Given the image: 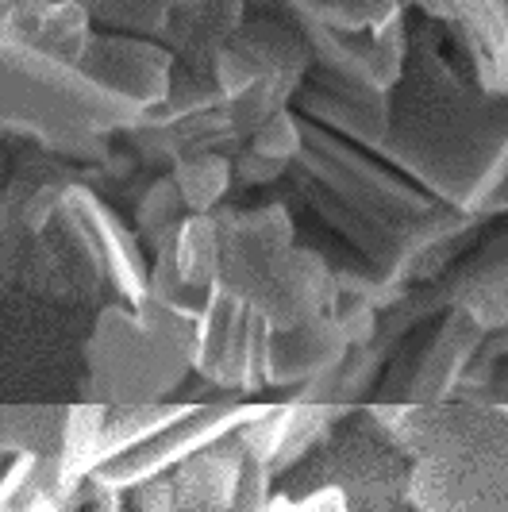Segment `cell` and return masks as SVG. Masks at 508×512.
Here are the masks:
<instances>
[{"label": "cell", "instance_id": "1", "mask_svg": "<svg viewBox=\"0 0 508 512\" xmlns=\"http://www.w3.org/2000/svg\"><path fill=\"white\" fill-rule=\"evenodd\" d=\"M216 251H220L216 224L201 212L174 228V262H178V274L185 285H193V289L216 285Z\"/></svg>", "mask_w": 508, "mask_h": 512}, {"label": "cell", "instance_id": "2", "mask_svg": "<svg viewBox=\"0 0 508 512\" xmlns=\"http://www.w3.org/2000/svg\"><path fill=\"white\" fill-rule=\"evenodd\" d=\"M174 185H178L181 201L193 212H208L212 201L228 189V162L216 158V154H193V158L178 162Z\"/></svg>", "mask_w": 508, "mask_h": 512}, {"label": "cell", "instance_id": "4", "mask_svg": "<svg viewBox=\"0 0 508 512\" xmlns=\"http://www.w3.org/2000/svg\"><path fill=\"white\" fill-rule=\"evenodd\" d=\"M178 205H181L178 185H174V181H154L151 193H147L143 205H139V231H154L158 243H162V235L174 231L170 216H174V208Z\"/></svg>", "mask_w": 508, "mask_h": 512}, {"label": "cell", "instance_id": "3", "mask_svg": "<svg viewBox=\"0 0 508 512\" xmlns=\"http://www.w3.org/2000/svg\"><path fill=\"white\" fill-rule=\"evenodd\" d=\"M297 147H301V135H297L293 116H285V112H274L262 128L254 131V154H262V158H270V162L293 158Z\"/></svg>", "mask_w": 508, "mask_h": 512}, {"label": "cell", "instance_id": "5", "mask_svg": "<svg viewBox=\"0 0 508 512\" xmlns=\"http://www.w3.org/2000/svg\"><path fill=\"white\" fill-rule=\"evenodd\" d=\"M297 505H316V509H324V505H347V497L343 493H312V497H305V501H297Z\"/></svg>", "mask_w": 508, "mask_h": 512}]
</instances>
